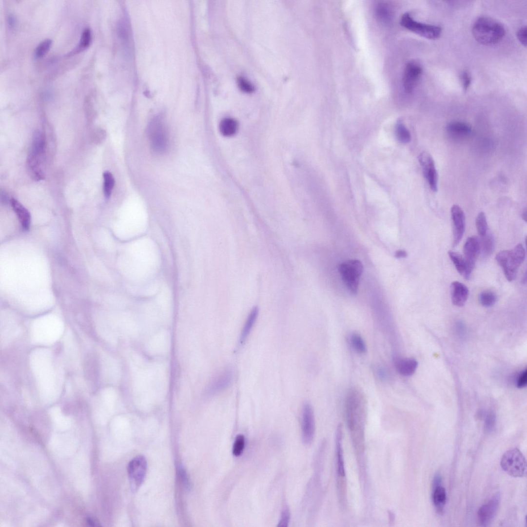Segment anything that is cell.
I'll return each instance as SVG.
<instances>
[{
    "instance_id": "1",
    "label": "cell",
    "mask_w": 527,
    "mask_h": 527,
    "mask_svg": "<svg viewBox=\"0 0 527 527\" xmlns=\"http://www.w3.org/2000/svg\"><path fill=\"white\" fill-rule=\"evenodd\" d=\"M134 400L137 403H150L161 400L166 388L164 370L158 365H147L136 358L132 363Z\"/></svg>"
},
{
    "instance_id": "2",
    "label": "cell",
    "mask_w": 527,
    "mask_h": 527,
    "mask_svg": "<svg viewBox=\"0 0 527 527\" xmlns=\"http://www.w3.org/2000/svg\"><path fill=\"white\" fill-rule=\"evenodd\" d=\"M345 405L348 426L352 433L355 449L361 454L364 449V430L367 414V402L364 392L359 388H351L347 393Z\"/></svg>"
},
{
    "instance_id": "3",
    "label": "cell",
    "mask_w": 527,
    "mask_h": 527,
    "mask_svg": "<svg viewBox=\"0 0 527 527\" xmlns=\"http://www.w3.org/2000/svg\"><path fill=\"white\" fill-rule=\"evenodd\" d=\"M475 39L484 45L495 44L502 40L505 35L503 25L488 17L478 18L472 27Z\"/></svg>"
},
{
    "instance_id": "4",
    "label": "cell",
    "mask_w": 527,
    "mask_h": 527,
    "mask_svg": "<svg viewBox=\"0 0 527 527\" xmlns=\"http://www.w3.org/2000/svg\"><path fill=\"white\" fill-rule=\"evenodd\" d=\"M526 257L525 248L522 244L517 245L511 251H504L498 253L496 260L504 271L508 281H514L518 270Z\"/></svg>"
},
{
    "instance_id": "5",
    "label": "cell",
    "mask_w": 527,
    "mask_h": 527,
    "mask_svg": "<svg viewBox=\"0 0 527 527\" xmlns=\"http://www.w3.org/2000/svg\"><path fill=\"white\" fill-rule=\"evenodd\" d=\"M501 465L503 469L512 477H523L526 475V459L517 448L505 452L501 459Z\"/></svg>"
},
{
    "instance_id": "6",
    "label": "cell",
    "mask_w": 527,
    "mask_h": 527,
    "mask_svg": "<svg viewBox=\"0 0 527 527\" xmlns=\"http://www.w3.org/2000/svg\"><path fill=\"white\" fill-rule=\"evenodd\" d=\"M339 272L349 291L354 294H357L360 279L364 272L362 263L357 260L346 261L339 265Z\"/></svg>"
},
{
    "instance_id": "7",
    "label": "cell",
    "mask_w": 527,
    "mask_h": 527,
    "mask_svg": "<svg viewBox=\"0 0 527 527\" xmlns=\"http://www.w3.org/2000/svg\"><path fill=\"white\" fill-rule=\"evenodd\" d=\"M151 145L157 153L162 154L168 150L169 136L167 127L160 118H156L148 128Z\"/></svg>"
},
{
    "instance_id": "8",
    "label": "cell",
    "mask_w": 527,
    "mask_h": 527,
    "mask_svg": "<svg viewBox=\"0 0 527 527\" xmlns=\"http://www.w3.org/2000/svg\"><path fill=\"white\" fill-rule=\"evenodd\" d=\"M400 22L405 29L429 39H436L441 34V27L416 21L409 13L401 16Z\"/></svg>"
},
{
    "instance_id": "9",
    "label": "cell",
    "mask_w": 527,
    "mask_h": 527,
    "mask_svg": "<svg viewBox=\"0 0 527 527\" xmlns=\"http://www.w3.org/2000/svg\"><path fill=\"white\" fill-rule=\"evenodd\" d=\"M147 468V461L143 456H137L129 462L127 470L132 491L136 492L143 483Z\"/></svg>"
},
{
    "instance_id": "10",
    "label": "cell",
    "mask_w": 527,
    "mask_h": 527,
    "mask_svg": "<svg viewBox=\"0 0 527 527\" xmlns=\"http://www.w3.org/2000/svg\"><path fill=\"white\" fill-rule=\"evenodd\" d=\"M343 428L339 424L337 428L336 438L337 474L339 495H345L346 491V471L343 449Z\"/></svg>"
},
{
    "instance_id": "11",
    "label": "cell",
    "mask_w": 527,
    "mask_h": 527,
    "mask_svg": "<svg viewBox=\"0 0 527 527\" xmlns=\"http://www.w3.org/2000/svg\"><path fill=\"white\" fill-rule=\"evenodd\" d=\"M301 426L302 440L306 445H310L315 436V419L312 406L308 403L303 406Z\"/></svg>"
},
{
    "instance_id": "12",
    "label": "cell",
    "mask_w": 527,
    "mask_h": 527,
    "mask_svg": "<svg viewBox=\"0 0 527 527\" xmlns=\"http://www.w3.org/2000/svg\"><path fill=\"white\" fill-rule=\"evenodd\" d=\"M452 227V246H458L463 237L466 228V216L464 211L457 205L450 209Z\"/></svg>"
},
{
    "instance_id": "13",
    "label": "cell",
    "mask_w": 527,
    "mask_h": 527,
    "mask_svg": "<svg viewBox=\"0 0 527 527\" xmlns=\"http://www.w3.org/2000/svg\"><path fill=\"white\" fill-rule=\"evenodd\" d=\"M422 68L417 62L406 64L403 76V87L405 93L410 94L417 87L422 74Z\"/></svg>"
},
{
    "instance_id": "14",
    "label": "cell",
    "mask_w": 527,
    "mask_h": 527,
    "mask_svg": "<svg viewBox=\"0 0 527 527\" xmlns=\"http://www.w3.org/2000/svg\"><path fill=\"white\" fill-rule=\"evenodd\" d=\"M419 160L430 189L434 192H437L438 173L432 156L428 152H423L420 155Z\"/></svg>"
},
{
    "instance_id": "15",
    "label": "cell",
    "mask_w": 527,
    "mask_h": 527,
    "mask_svg": "<svg viewBox=\"0 0 527 527\" xmlns=\"http://www.w3.org/2000/svg\"><path fill=\"white\" fill-rule=\"evenodd\" d=\"M501 502V494L497 493L487 503L481 507L478 512L481 525L486 527L491 524L497 514Z\"/></svg>"
},
{
    "instance_id": "16",
    "label": "cell",
    "mask_w": 527,
    "mask_h": 527,
    "mask_svg": "<svg viewBox=\"0 0 527 527\" xmlns=\"http://www.w3.org/2000/svg\"><path fill=\"white\" fill-rule=\"evenodd\" d=\"M171 346V336L167 331L156 335L148 344L147 350L151 354L160 355L168 352Z\"/></svg>"
},
{
    "instance_id": "17",
    "label": "cell",
    "mask_w": 527,
    "mask_h": 527,
    "mask_svg": "<svg viewBox=\"0 0 527 527\" xmlns=\"http://www.w3.org/2000/svg\"><path fill=\"white\" fill-rule=\"evenodd\" d=\"M480 252V239L475 236L468 237L464 247V258L470 270L472 272Z\"/></svg>"
},
{
    "instance_id": "18",
    "label": "cell",
    "mask_w": 527,
    "mask_h": 527,
    "mask_svg": "<svg viewBox=\"0 0 527 527\" xmlns=\"http://www.w3.org/2000/svg\"><path fill=\"white\" fill-rule=\"evenodd\" d=\"M43 156L30 153L26 161V168L30 177L34 180L39 181L44 179V174L42 169Z\"/></svg>"
},
{
    "instance_id": "19",
    "label": "cell",
    "mask_w": 527,
    "mask_h": 527,
    "mask_svg": "<svg viewBox=\"0 0 527 527\" xmlns=\"http://www.w3.org/2000/svg\"><path fill=\"white\" fill-rule=\"evenodd\" d=\"M450 289L452 304L458 307L464 306L468 297L469 291L467 286L458 281H454L451 284Z\"/></svg>"
},
{
    "instance_id": "20",
    "label": "cell",
    "mask_w": 527,
    "mask_h": 527,
    "mask_svg": "<svg viewBox=\"0 0 527 527\" xmlns=\"http://www.w3.org/2000/svg\"><path fill=\"white\" fill-rule=\"evenodd\" d=\"M418 363L417 360L411 358H397L395 366L397 372L403 376L412 375L417 370Z\"/></svg>"
},
{
    "instance_id": "21",
    "label": "cell",
    "mask_w": 527,
    "mask_h": 527,
    "mask_svg": "<svg viewBox=\"0 0 527 527\" xmlns=\"http://www.w3.org/2000/svg\"><path fill=\"white\" fill-rule=\"evenodd\" d=\"M234 378V372L230 368L225 370L216 378L211 388L212 393H216L227 389L232 383Z\"/></svg>"
},
{
    "instance_id": "22",
    "label": "cell",
    "mask_w": 527,
    "mask_h": 527,
    "mask_svg": "<svg viewBox=\"0 0 527 527\" xmlns=\"http://www.w3.org/2000/svg\"><path fill=\"white\" fill-rule=\"evenodd\" d=\"M10 202L23 229L26 231L29 230L31 224V215L30 212L16 199H12Z\"/></svg>"
},
{
    "instance_id": "23",
    "label": "cell",
    "mask_w": 527,
    "mask_h": 527,
    "mask_svg": "<svg viewBox=\"0 0 527 527\" xmlns=\"http://www.w3.org/2000/svg\"><path fill=\"white\" fill-rule=\"evenodd\" d=\"M448 254L457 272L465 279H470L473 272L470 270L464 257L457 253L452 251L449 252Z\"/></svg>"
},
{
    "instance_id": "24",
    "label": "cell",
    "mask_w": 527,
    "mask_h": 527,
    "mask_svg": "<svg viewBox=\"0 0 527 527\" xmlns=\"http://www.w3.org/2000/svg\"><path fill=\"white\" fill-rule=\"evenodd\" d=\"M433 503L438 513L441 514L444 510L447 501V495L445 488L441 486L433 489Z\"/></svg>"
},
{
    "instance_id": "25",
    "label": "cell",
    "mask_w": 527,
    "mask_h": 527,
    "mask_svg": "<svg viewBox=\"0 0 527 527\" xmlns=\"http://www.w3.org/2000/svg\"><path fill=\"white\" fill-rule=\"evenodd\" d=\"M375 13L378 20L385 24L389 23L392 19L393 12L388 4L380 2L375 7Z\"/></svg>"
},
{
    "instance_id": "26",
    "label": "cell",
    "mask_w": 527,
    "mask_h": 527,
    "mask_svg": "<svg viewBox=\"0 0 527 527\" xmlns=\"http://www.w3.org/2000/svg\"><path fill=\"white\" fill-rule=\"evenodd\" d=\"M238 129V122L235 119L233 118L227 117L224 118L220 122L219 125L220 133L226 137H231L237 133Z\"/></svg>"
},
{
    "instance_id": "27",
    "label": "cell",
    "mask_w": 527,
    "mask_h": 527,
    "mask_svg": "<svg viewBox=\"0 0 527 527\" xmlns=\"http://www.w3.org/2000/svg\"><path fill=\"white\" fill-rule=\"evenodd\" d=\"M258 313V309L254 308L249 313L242 331L241 335H240V343L242 344L244 343L250 333H251L257 318Z\"/></svg>"
},
{
    "instance_id": "28",
    "label": "cell",
    "mask_w": 527,
    "mask_h": 527,
    "mask_svg": "<svg viewBox=\"0 0 527 527\" xmlns=\"http://www.w3.org/2000/svg\"><path fill=\"white\" fill-rule=\"evenodd\" d=\"M45 147V138L42 133L37 130L33 134L31 153L44 156Z\"/></svg>"
},
{
    "instance_id": "29",
    "label": "cell",
    "mask_w": 527,
    "mask_h": 527,
    "mask_svg": "<svg viewBox=\"0 0 527 527\" xmlns=\"http://www.w3.org/2000/svg\"><path fill=\"white\" fill-rule=\"evenodd\" d=\"M481 252L484 259L491 256L494 249V238L491 234L488 232L483 237H481Z\"/></svg>"
},
{
    "instance_id": "30",
    "label": "cell",
    "mask_w": 527,
    "mask_h": 527,
    "mask_svg": "<svg viewBox=\"0 0 527 527\" xmlns=\"http://www.w3.org/2000/svg\"><path fill=\"white\" fill-rule=\"evenodd\" d=\"M447 129L449 133L459 136L468 135L471 132V127L462 122H452L447 125Z\"/></svg>"
},
{
    "instance_id": "31",
    "label": "cell",
    "mask_w": 527,
    "mask_h": 527,
    "mask_svg": "<svg viewBox=\"0 0 527 527\" xmlns=\"http://www.w3.org/2000/svg\"><path fill=\"white\" fill-rule=\"evenodd\" d=\"M104 186L103 191L105 198L108 199L112 195V192L115 186V178L113 175L109 171H106L103 174Z\"/></svg>"
},
{
    "instance_id": "32",
    "label": "cell",
    "mask_w": 527,
    "mask_h": 527,
    "mask_svg": "<svg viewBox=\"0 0 527 527\" xmlns=\"http://www.w3.org/2000/svg\"><path fill=\"white\" fill-rule=\"evenodd\" d=\"M479 299L483 307L489 308L495 304L497 301V296L492 291H485L480 293Z\"/></svg>"
},
{
    "instance_id": "33",
    "label": "cell",
    "mask_w": 527,
    "mask_h": 527,
    "mask_svg": "<svg viewBox=\"0 0 527 527\" xmlns=\"http://www.w3.org/2000/svg\"><path fill=\"white\" fill-rule=\"evenodd\" d=\"M395 132L396 137L400 142L408 143L410 141V133L402 123H397L396 126Z\"/></svg>"
},
{
    "instance_id": "34",
    "label": "cell",
    "mask_w": 527,
    "mask_h": 527,
    "mask_svg": "<svg viewBox=\"0 0 527 527\" xmlns=\"http://www.w3.org/2000/svg\"><path fill=\"white\" fill-rule=\"evenodd\" d=\"M476 226L480 236L484 237L488 231L487 217L484 212H481L477 215L476 218Z\"/></svg>"
},
{
    "instance_id": "35",
    "label": "cell",
    "mask_w": 527,
    "mask_h": 527,
    "mask_svg": "<svg viewBox=\"0 0 527 527\" xmlns=\"http://www.w3.org/2000/svg\"><path fill=\"white\" fill-rule=\"evenodd\" d=\"M351 343L358 353L364 354L367 352V346L361 335L357 333L352 334L351 337Z\"/></svg>"
},
{
    "instance_id": "36",
    "label": "cell",
    "mask_w": 527,
    "mask_h": 527,
    "mask_svg": "<svg viewBox=\"0 0 527 527\" xmlns=\"http://www.w3.org/2000/svg\"><path fill=\"white\" fill-rule=\"evenodd\" d=\"M246 441L242 434H238L235 438L233 453L234 456L239 457L243 454L245 447Z\"/></svg>"
},
{
    "instance_id": "37",
    "label": "cell",
    "mask_w": 527,
    "mask_h": 527,
    "mask_svg": "<svg viewBox=\"0 0 527 527\" xmlns=\"http://www.w3.org/2000/svg\"><path fill=\"white\" fill-rule=\"evenodd\" d=\"M52 44V40L50 39H45L41 42L35 50V57L39 59L43 57L50 50Z\"/></svg>"
},
{
    "instance_id": "38",
    "label": "cell",
    "mask_w": 527,
    "mask_h": 527,
    "mask_svg": "<svg viewBox=\"0 0 527 527\" xmlns=\"http://www.w3.org/2000/svg\"><path fill=\"white\" fill-rule=\"evenodd\" d=\"M92 40V33L89 28L85 29L82 33L79 44V50H84L89 47Z\"/></svg>"
},
{
    "instance_id": "39",
    "label": "cell",
    "mask_w": 527,
    "mask_h": 527,
    "mask_svg": "<svg viewBox=\"0 0 527 527\" xmlns=\"http://www.w3.org/2000/svg\"><path fill=\"white\" fill-rule=\"evenodd\" d=\"M496 417L493 412H489L486 415L485 429L486 432L489 433L492 432L496 426Z\"/></svg>"
},
{
    "instance_id": "40",
    "label": "cell",
    "mask_w": 527,
    "mask_h": 527,
    "mask_svg": "<svg viewBox=\"0 0 527 527\" xmlns=\"http://www.w3.org/2000/svg\"><path fill=\"white\" fill-rule=\"evenodd\" d=\"M237 83L239 89L246 93H252L254 90V87L252 82L243 77H239L237 79Z\"/></svg>"
},
{
    "instance_id": "41",
    "label": "cell",
    "mask_w": 527,
    "mask_h": 527,
    "mask_svg": "<svg viewBox=\"0 0 527 527\" xmlns=\"http://www.w3.org/2000/svg\"><path fill=\"white\" fill-rule=\"evenodd\" d=\"M290 520V511L288 506H285L281 512L278 527H288Z\"/></svg>"
},
{
    "instance_id": "42",
    "label": "cell",
    "mask_w": 527,
    "mask_h": 527,
    "mask_svg": "<svg viewBox=\"0 0 527 527\" xmlns=\"http://www.w3.org/2000/svg\"><path fill=\"white\" fill-rule=\"evenodd\" d=\"M460 79L462 87H463L464 90L467 91L469 88L471 82V78L470 74L468 71L462 72Z\"/></svg>"
},
{
    "instance_id": "43",
    "label": "cell",
    "mask_w": 527,
    "mask_h": 527,
    "mask_svg": "<svg viewBox=\"0 0 527 527\" xmlns=\"http://www.w3.org/2000/svg\"><path fill=\"white\" fill-rule=\"evenodd\" d=\"M527 384V371L525 370V371L522 372L519 376H518L516 381V386L518 388H524L526 387Z\"/></svg>"
},
{
    "instance_id": "44",
    "label": "cell",
    "mask_w": 527,
    "mask_h": 527,
    "mask_svg": "<svg viewBox=\"0 0 527 527\" xmlns=\"http://www.w3.org/2000/svg\"><path fill=\"white\" fill-rule=\"evenodd\" d=\"M518 40L525 47L527 45V27H522L517 32Z\"/></svg>"
},
{
    "instance_id": "45",
    "label": "cell",
    "mask_w": 527,
    "mask_h": 527,
    "mask_svg": "<svg viewBox=\"0 0 527 527\" xmlns=\"http://www.w3.org/2000/svg\"><path fill=\"white\" fill-rule=\"evenodd\" d=\"M442 482V479L441 475L440 474V473H437L433 478L432 482L433 489L437 487L441 486Z\"/></svg>"
},
{
    "instance_id": "46",
    "label": "cell",
    "mask_w": 527,
    "mask_h": 527,
    "mask_svg": "<svg viewBox=\"0 0 527 527\" xmlns=\"http://www.w3.org/2000/svg\"><path fill=\"white\" fill-rule=\"evenodd\" d=\"M408 255V253H407L406 251H403V250H399V251H397L395 254V256L397 258L406 257Z\"/></svg>"
},
{
    "instance_id": "47",
    "label": "cell",
    "mask_w": 527,
    "mask_h": 527,
    "mask_svg": "<svg viewBox=\"0 0 527 527\" xmlns=\"http://www.w3.org/2000/svg\"><path fill=\"white\" fill-rule=\"evenodd\" d=\"M8 22L9 25L12 27H14L16 26V23L15 17L13 15L9 16Z\"/></svg>"
},
{
    "instance_id": "48",
    "label": "cell",
    "mask_w": 527,
    "mask_h": 527,
    "mask_svg": "<svg viewBox=\"0 0 527 527\" xmlns=\"http://www.w3.org/2000/svg\"><path fill=\"white\" fill-rule=\"evenodd\" d=\"M1 195V201H3L4 203H6L8 201L7 194L5 192L3 193L2 192Z\"/></svg>"
},
{
    "instance_id": "49",
    "label": "cell",
    "mask_w": 527,
    "mask_h": 527,
    "mask_svg": "<svg viewBox=\"0 0 527 527\" xmlns=\"http://www.w3.org/2000/svg\"><path fill=\"white\" fill-rule=\"evenodd\" d=\"M522 218L525 221H527V210L526 209L523 212Z\"/></svg>"
}]
</instances>
